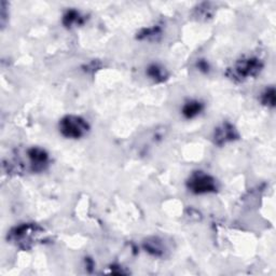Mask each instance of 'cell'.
Here are the masks:
<instances>
[{"instance_id":"9c48e42d","label":"cell","mask_w":276,"mask_h":276,"mask_svg":"<svg viewBox=\"0 0 276 276\" xmlns=\"http://www.w3.org/2000/svg\"><path fill=\"white\" fill-rule=\"evenodd\" d=\"M146 74L155 83H162L166 81L168 78V73L166 72V69L158 64H151L150 66H148Z\"/></svg>"},{"instance_id":"8fae6325","label":"cell","mask_w":276,"mask_h":276,"mask_svg":"<svg viewBox=\"0 0 276 276\" xmlns=\"http://www.w3.org/2000/svg\"><path fill=\"white\" fill-rule=\"evenodd\" d=\"M215 13V8L211 3H203L194 9V17L198 21H207L213 17Z\"/></svg>"},{"instance_id":"7a4b0ae2","label":"cell","mask_w":276,"mask_h":276,"mask_svg":"<svg viewBox=\"0 0 276 276\" xmlns=\"http://www.w3.org/2000/svg\"><path fill=\"white\" fill-rule=\"evenodd\" d=\"M263 63L258 57H243L229 67L226 76L234 82H244L257 77L262 72Z\"/></svg>"},{"instance_id":"52a82bcc","label":"cell","mask_w":276,"mask_h":276,"mask_svg":"<svg viewBox=\"0 0 276 276\" xmlns=\"http://www.w3.org/2000/svg\"><path fill=\"white\" fill-rule=\"evenodd\" d=\"M204 110V104L201 100H196L192 99L187 101L185 105L181 108V114L183 116L190 120V119H194L198 115L202 114V111Z\"/></svg>"},{"instance_id":"277c9868","label":"cell","mask_w":276,"mask_h":276,"mask_svg":"<svg viewBox=\"0 0 276 276\" xmlns=\"http://www.w3.org/2000/svg\"><path fill=\"white\" fill-rule=\"evenodd\" d=\"M187 188L194 194L214 193L218 190L216 179L202 170L193 171L187 180Z\"/></svg>"},{"instance_id":"5bb4252c","label":"cell","mask_w":276,"mask_h":276,"mask_svg":"<svg viewBox=\"0 0 276 276\" xmlns=\"http://www.w3.org/2000/svg\"><path fill=\"white\" fill-rule=\"evenodd\" d=\"M9 21V4L6 0L0 2V25H2V29L4 30Z\"/></svg>"},{"instance_id":"ba28073f","label":"cell","mask_w":276,"mask_h":276,"mask_svg":"<svg viewBox=\"0 0 276 276\" xmlns=\"http://www.w3.org/2000/svg\"><path fill=\"white\" fill-rule=\"evenodd\" d=\"M143 247L147 253L150 254L153 257H162L164 255V253H165V250H164V246L162 244V240L159 239L158 237L147 238L144 242Z\"/></svg>"},{"instance_id":"4fadbf2b","label":"cell","mask_w":276,"mask_h":276,"mask_svg":"<svg viewBox=\"0 0 276 276\" xmlns=\"http://www.w3.org/2000/svg\"><path fill=\"white\" fill-rule=\"evenodd\" d=\"M260 101L262 105L273 108L275 106V89L273 88H267L264 90L260 96Z\"/></svg>"},{"instance_id":"7c38bea8","label":"cell","mask_w":276,"mask_h":276,"mask_svg":"<svg viewBox=\"0 0 276 276\" xmlns=\"http://www.w3.org/2000/svg\"><path fill=\"white\" fill-rule=\"evenodd\" d=\"M162 36V28L159 26H153V27L144 28L137 33L136 38L138 40H148V41H157Z\"/></svg>"},{"instance_id":"3957f363","label":"cell","mask_w":276,"mask_h":276,"mask_svg":"<svg viewBox=\"0 0 276 276\" xmlns=\"http://www.w3.org/2000/svg\"><path fill=\"white\" fill-rule=\"evenodd\" d=\"M59 133L71 140H79L90 132L88 121L80 116L67 115L59 121Z\"/></svg>"},{"instance_id":"30bf717a","label":"cell","mask_w":276,"mask_h":276,"mask_svg":"<svg viewBox=\"0 0 276 276\" xmlns=\"http://www.w3.org/2000/svg\"><path fill=\"white\" fill-rule=\"evenodd\" d=\"M63 25L67 28H72L74 26H79L84 23V16L77 10H68L63 16Z\"/></svg>"},{"instance_id":"9a60e30c","label":"cell","mask_w":276,"mask_h":276,"mask_svg":"<svg viewBox=\"0 0 276 276\" xmlns=\"http://www.w3.org/2000/svg\"><path fill=\"white\" fill-rule=\"evenodd\" d=\"M197 68L200 69V71L203 72V73H207V72L210 71V65H209V63L206 62V60L200 59L197 62Z\"/></svg>"},{"instance_id":"5b68a950","label":"cell","mask_w":276,"mask_h":276,"mask_svg":"<svg viewBox=\"0 0 276 276\" xmlns=\"http://www.w3.org/2000/svg\"><path fill=\"white\" fill-rule=\"evenodd\" d=\"M26 155L29 163L28 167L32 172H41L49 166V153L40 147H31L26 151Z\"/></svg>"},{"instance_id":"6da1fadb","label":"cell","mask_w":276,"mask_h":276,"mask_svg":"<svg viewBox=\"0 0 276 276\" xmlns=\"http://www.w3.org/2000/svg\"><path fill=\"white\" fill-rule=\"evenodd\" d=\"M45 229L36 223H23L8 233V240L22 250H29L36 244Z\"/></svg>"},{"instance_id":"8992f818","label":"cell","mask_w":276,"mask_h":276,"mask_svg":"<svg viewBox=\"0 0 276 276\" xmlns=\"http://www.w3.org/2000/svg\"><path fill=\"white\" fill-rule=\"evenodd\" d=\"M239 138V134L235 126L230 122H223L215 128L213 134V142L216 146L222 147L229 143L235 142Z\"/></svg>"}]
</instances>
